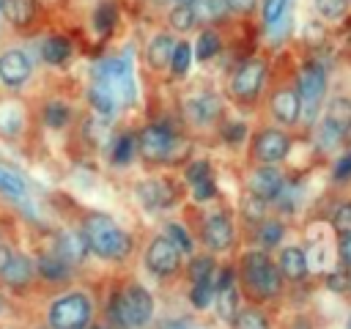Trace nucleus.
Segmentation results:
<instances>
[{"mask_svg":"<svg viewBox=\"0 0 351 329\" xmlns=\"http://www.w3.org/2000/svg\"><path fill=\"white\" fill-rule=\"evenodd\" d=\"M192 8H195V16H197V25H217V22H225L228 16H230V8H228V3L225 0H195L192 3Z\"/></svg>","mask_w":351,"mask_h":329,"instance_id":"a878e982","label":"nucleus"},{"mask_svg":"<svg viewBox=\"0 0 351 329\" xmlns=\"http://www.w3.org/2000/svg\"><path fill=\"white\" fill-rule=\"evenodd\" d=\"M167 25L176 33H189L197 25V16H195L192 3H173L170 14H167Z\"/></svg>","mask_w":351,"mask_h":329,"instance_id":"cd10ccee","label":"nucleus"},{"mask_svg":"<svg viewBox=\"0 0 351 329\" xmlns=\"http://www.w3.org/2000/svg\"><path fill=\"white\" fill-rule=\"evenodd\" d=\"M176 44H178V41H176L173 33H156V36H151V38H148V47H145V63H148L154 71L167 69Z\"/></svg>","mask_w":351,"mask_h":329,"instance_id":"6ab92c4d","label":"nucleus"},{"mask_svg":"<svg viewBox=\"0 0 351 329\" xmlns=\"http://www.w3.org/2000/svg\"><path fill=\"white\" fill-rule=\"evenodd\" d=\"M41 58H44V63H49V66H66L69 58H71V41H69L66 36H60V33L47 36V38L41 41Z\"/></svg>","mask_w":351,"mask_h":329,"instance_id":"393cba45","label":"nucleus"},{"mask_svg":"<svg viewBox=\"0 0 351 329\" xmlns=\"http://www.w3.org/2000/svg\"><path fill=\"white\" fill-rule=\"evenodd\" d=\"M137 154V137L134 134H118L115 137V143H112V148H110V156H112V162L115 164H126V162H132V156Z\"/></svg>","mask_w":351,"mask_h":329,"instance_id":"c9c22d12","label":"nucleus"},{"mask_svg":"<svg viewBox=\"0 0 351 329\" xmlns=\"http://www.w3.org/2000/svg\"><path fill=\"white\" fill-rule=\"evenodd\" d=\"M335 178H337V181L351 178V151H346V154L337 159V164H335Z\"/></svg>","mask_w":351,"mask_h":329,"instance_id":"3c124183","label":"nucleus"},{"mask_svg":"<svg viewBox=\"0 0 351 329\" xmlns=\"http://www.w3.org/2000/svg\"><path fill=\"white\" fill-rule=\"evenodd\" d=\"M47 329H49V326H47Z\"/></svg>","mask_w":351,"mask_h":329,"instance_id":"e2e57ef3","label":"nucleus"},{"mask_svg":"<svg viewBox=\"0 0 351 329\" xmlns=\"http://www.w3.org/2000/svg\"><path fill=\"white\" fill-rule=\"evenodd\" d=\"M167 236H170V239H173L184 252H189V249H192V239H189V233H186L181 225L170 222V225H167Z\"/></svg>","mask_w":351,"mask_h":329,"instance_id":"de8ad7c7","label":"nucleus"},{"mask_svg":"<svg viewBox=\"0 0 351 329\" xmlns=\"http://www.w3.org/2000/svg\"><path fill=\"white\" fill-rule=\"evenodd\" d=\"M30 74H33V60L25 49L11 47L0 52V85H5L8 90H19L27 85Z\"/></svg>","mask_w":351,"mask_h":329,"instance_id":"9b49d317","label":"nucleus"},{"mask_svg":"<svg viewBox=\"0 0 351 329\" xmlns=\"http://www.w3.org/2000/svg\"><path fill=\"white\" fill-rule=\"evenodd\" d=\"M189 63H192V47L186 44V41H178L176 44V49H173V58H170V74L173 77H181V74H186V69H189Z\"/></svg>","mask_w":351,"mask_h":329,"instance_id":"37998d69","label":"nucleus"},{"mask_svg":"<svg viewBox=\"0 0 351 329\" xmlns=\"http://www.w3.org/2000/svg\"><path fill=\"white\" fill-rule=\"evenodd\" d=\"M337 249H340V263L351 269V233H343L340 236V247Z\"/></svg>","mask_w":351,"mask_h":329,"instance_id":"603ef678","label":"nucleus"},{"mask_svg":"<svg viewBox=\"0 0 351 329\" xmlns=\"http://www.w3.org/2000/svg\"><path fill=\"white\" fill-rule=\"evenodd\" d=\"M217 313L225 318V321H233V315L239 313V293L233 285L217 291Z\"/></svg>","mask_w":351,"mask_h":329,"instance_id":"79ce46f5","label":"nucleus"},{"mask_svg":"<svg viewBox=\"0 0 351 329\" xmlns=\"http://www.w3.org/2000/svg\"><path fill=\"white\" fill-rule=\"evenodd\" d=\"M90 329H107V326H90Z\"/></svg>","mask_w":351,"mask_h":329,"instance_id":"bf43d9fd","label":"nucleus"},{"mask_svg":"<svg viewBox=\"0 0 351 329\" xmlns=\"http://www.w3.org/2000/svg\"><path fill=\"white\" fill-rule=\"evenodd\" d=\"M313 8H315V14H318L321 22L337 25V22H343L348 16L351 0H313Z\"/></svg>","mask_w":351,"mask_h":329,"instance_id":"bb28decb","label":"nucleus"},{"mask_svg":"<svg viewBox=\"0 0 351 329\" xmlns=\"http://www.w3.org/2000/svg\"><path fill=\"white\" fill-rule=\"evenodd\" d=\"M52 252H55L58 258H63L69 266H77V263H82V260L88 258L90 247H88V241H85L82 230H80V233H77V230H66V233H58Z\"/></svg>","mask_w":351,"mask_h":329,"instance_id":"dca6fc26","label":"nucleus"},{"mask_svg":"<svg viewBox=\"0 0 351 329\" xmlns=\"http://www.w3.org/2000/svg\"><path fill=\"white\" fill-rule=\"evenodd\" d=\"M33 274H36L33 260L27 255H16L14 252L11 260L5 263V269L0 271V280H3V285L14 288V291H22V288H27L33 282Z\"/></svg>","mask_w":351,"mask_h":329,"instance_id":"f3484780","label":"nucleus"},{"mask_svg":"<svg viewBox=\"0 0 351 329\" xmlns=\"http://www.w3.org/2000/svg\"><path fill=\"white\" fill-rule=\"evenodd\" d=\"M291 329H296V326H293V324H291ZM299 329H310V324H307V321H304V318H299Z\"/></svg>","mask_w":351,"mask_h":329,"instance_id":"6e6d98bb","label":"nucleus"},{"mask_svg":"<svg viewBox=\"0 0 351 329\" xmlns=\"http://www.w3.org/2000/svg\"><path fill=\"white\" fill-rule=\"evenodd\" d=\"M0 192L14 197V200H25L27 197V184L22 181V175L14 167L0 164Z\"/></svg>","mask_w":351,"mask_h":329,"instance_id":"c756f323","label":"nucleus"},{"mask_svg":"<svg viewBox=\"0 0 351 329\" xmlns=\"http://www.w3.org/2000/svg\"><path fill=\"white\" fill-rule=\"evenodd\" d=\"M282 233H285L282 222H277V219H263V222H258L255 239H258V244H261L263 249H269V247H277V244L282 241Z\"/></svg>","mask_w":351,"mask_h":329,"instance_id":"473e14b6","label":"nucleus"},{"mask_svg":"<svg viewBox=\"0 0 351 329\" xmlns=\"http://www.w3.org/2000/svg\"><path fill=\"white\" fill-rule=\"evenodd\" d=\"M346 143V134L340 132V129H335L329 121H318L315 123V145L318 148H324V151H337L340 145Z\"/></svg>","mask_w":351,"mask_h":329,"instance_id":"2f4dec72","label":"nucleus"},{"mask_svg":"<svg viewBox=\"0 0 351 329\" xmlns=\"http://www.w3.org/2000/svg\"><path fill=\"white\" fill-rule=\"evenodd\" d=\"M288 3L291 0H261V22L266 27H274L282 22L285 11H288Z\"/></svg>","mask_w":351,"mask_h":329,"instance_id":"ea45409f","label":"nucleus"},{"mask_svg":"<svg viewBox=\"0 0 351 329\" xmlns=\"http://www.w3.org/2000/svg\"><path fill=\"white\" fill-rule=\"evenodd\" d=\"M88 101H90V107H93L99 115H115V112L121 110L118 96H115L99 77H93V82L88 85Z\"/></svg>","mask_w":351,"mask_h":329,"instance_id":"4be33fe9","label":"nucleus"},{"mask_svg":"<svg viewBox=\"0 0 351 329\" xmlns=\"http://www.w3.org/2000/svg\"><path fill=\"white\" fill-rule=\"evenodd\" d=\"M0 8H3V0H0Z\"/></svg>","mask_w":351,"mask_h":329,"instance_id":"680f3d73","label":"nucleus"},{"mask_svg":"<svg viewBox=\"0 0 351 329\" xmlns=\"http://www.w3.org/2000/svg\"><path fill=\"white\" fill-rule=\"evenodd\" d=\"M0 14L14 27H30L38 16V0H3Z\"/></svg>","mask_w":351,"mask_h":329,"instance_id":"412c9836","label":"nucleus"},{"mask_svg":"<svg viewBox=\"0 0 351 329\" xmlns=\"http://www.w3.org/2000/svg\"><path fill=\"white\" fill-rule=\"evenodd\" d=\"M181 143L178 134H173L162 123H148L137 134V154L148 162H176V145Z\"/></svg>","mask_w":351,"mask_h":329,"instance_id":"6e6552de","label":"nucleus"},{"mask_svg":"<svg viewBox=\"0 0 351 329\" xmlns=\"http://www.w3.org/2000/svg\"><path fill=\"white\" fill-rule=\"evenodd\" d=\"M217 296V288H214V280H203V282H192V291H189V302L192 307L197 310H206Z\"/></svg>","mask_w":351,"mask_h":329,"instance_id":"a19ab883","label":"nucleus"},{"mask_svg":"<svg viewBox=\"0 0 351 329\" xmlns=\"http://www.w3.org/2000/svg\"><path fill=\"white\" fill-rule=\"evenodd\" d=\"M82 236L93 255L104 260H123L132 255V236L110 214H88L82 219Z\"/></svg>","mask_w":351,"mask_h":329,"instance_id":"f257e3e1","label":"nucleus"},{"mask_svg":"<svg viewBox=\"0 0 351 329\" xmlns=\"http://www.w3.org/2000/svg\"><path fill=\"white\" fill-rule=\"evenodd\" d=\"M192 186V197L197 200V203H203V200H211L214 195H217V184H214V175H208V178H200V181H195V184H189Z\"/></svg>","mask_w":351,"mask_h":329,"instance_id":"a18cd8bd","label":"nucleus"},{"mask_svg":"<svg viewBox=\"0 0 351 329\" xmlns=\"http://www.w3.org/2000/svg\"><path fill=\"white\" fill-rule=\"evenodd\" d=\"M69 121H71V110H69L66 101H60V99L47 101V107H44V123L49 129H63V126H69Z\"/></svg>","mask_w":351,"mask_h":329,"instance_id":"f704fd0d","label":"nucleus"},{"mask_svg":"<svg viewBox=\"0 0 351 329\" xmlns=\"http://www.w3.org/2000/svg\"><path fill=\"white\" fill-rule=\"evenodd\" d=\"M25 110L16 101H0V134L3 137H19L25 132Z\"/></svg>","mask_w":351,"mask_h":329,"instance_id":"b1692460","label":"nucleus"},{"mask_svg":"<svg viewBox=\"0 0 351 329\" xmlns=\"http://www.w3.org/2000/svg\"><path fill=\"white\" fill-rule=\"evenodd\" d=\"M36 269H38V274H41L44 280H49V282H60V280H66V274H69L71 266H69L63 258H58L55 252H47V255L38 258Z\"/></svg>","mask_w":351,"mask_h":329,"instance_id":"c85d7f7f","label":"nucleus"},{"mask_svg":"<svg viewBox=\"0 0 351 329\" xmlns=\"http://www.w3.org/2000/svg\"><path fill=\"white\" fill-rule=\"evenodd\" d=\"M225 3H228L230 14H236V16H250V14L258 8L261 0H225Z\"/></svg>","mask_w":351,"mask_h":329,"instance_id":"09e8293b","label":"nucleus"},{"mask_svg":"<svg viewBox=\"0 0 351 329\" xmlns=\"http://www.w3.org/2000/svg\"><path fill=\"white\" fill-rule=\"evenodd\" d=\"M93 77H99V80L118 96L121 107L132 104V99H134V69H132V58H129V52L104 58V60L96 66Z\"/></svg>","mask_w":351,"mask_h":329,"instance_id":"423d86ee","label":"nucleus"},{"mask_svg":"<svg viewBox=\"0 0 351 329\" xmlns=\"http://www.w3.org/2000/svg\"><path fill=\"white\" fill-rule=\"evenodd\" d=\"M282 189H285V175L277 164H258L247 178V192H252L269 203L277 200L282 195Z\"/></svg>","mask_w":351,"mask_h":329,"instance_id":"ddd939ff","label":"nucleus"},{"mask_svg":"<svg viewBox=\"0 0 351 329\" xmlns=\"http://www.w3.org/2000/svg\"><path fill=\"white\" fill-rule=\"evenodd\" d=\"M266 208H269V200H263V197H258L252 192H247L241 197V217L247 222H252V225H258V222L266 219Z\"/></svg>","mask_w":351,"mask_h":329,"instance_id":"e433bc0d","label":"nucleus"},{"mask_svg":"<svg viewBox=\"0 0 351 329\" xmlns=\"http://www.w3.org/2000/svg\"><path fill=\"white\" fill-rule=\"evenodd\" d=\"M219 49H222V36H219L211 25L203 27V30L197 33V44H195L197 60H211L214 55H219Z\"/></svg>","mask_w":351,"mask_h":329,"instance_id":"7c9ffc66","label":"nucleus"},{"mask_svg":"<svg viewBox=\"0 0 351 329\" xmlns=\"http://www.w3.org/2000/svg\"><path fill=\"white\" fill-rule=\"evenodd\" d=\"M244 134H247V126H244V123H225V126H222V137H225L228 143H241Z\"/></svg>","mask_w":351,"mask_h":329,"instance_id":"8fccbe9b","label":"nucleus"},{"mask_svg":"<svg viewBox=\"0 0 351 329\" xmlns=\"http://www.w3.org/2000/svg\"><path fill=\"white\" fill-rule=\"evenodd\" d=\"M291 154V137L282 129H261L252 137V159L258 164H280Z\"/></svg>","mask_w":351,"mask_h":329,"instance_id":"9d476101","label":"nucleus"},{"mask_svg":"<svg viewBox=\"0 0 351 329\" xmlns=\"http://www.w3.org/2000/svg\"><path fill=\"white\" fill-rule=\"evenodd\" d=\"M154 313V299L143 285H126L121 293L112 296L110 315L112 324L121 329H140L151 321Z\"/></svg>","mask_w":351,"mask_h":329,"instance_id":"7ed1b4c3","label":"nucleus"},{"mask_svg":"<svg viewBox=\"0 0 351 329\" xmlns=\"http://www.w3.org/2000/svg\"><path fill=\"white\" fill-rule=\"evenodd\" d=\"M115 22H118V8H115V3H110V0L99 3L96 11H93V27H96L101 36H107V33H112Z\"/></svg>","mask_w":351,"mask_h":329,"instance_id":"72a5a7b5","label":"nucleus"},{"mask_svg":"<svg viewBox=\"0 0 351 329\" xmlns=\"http://www.w3.org/2000/svg\"><path fill=\"white\" fill-rule=\"evenodd\" d=\"M208 175H211V164L206 159H197V162H189L186 164V181L189 184H195L200 178H208Z\"/></svg>","mask_w":351,"mask_h":329,"instance_id":"49530a36","label":"nucleus"},{"mask_svg":"<svg viewBox=\"0 0 351 329\" xmlns=\"http://www.w3.org/2000/svg\"><path fill=\"white\" fill-rule=\"evenodd\" d=\"M184 112H186V118H189L192 123L208 126V123H214V121L222 115V101H219L214 93H197V96L186 99Z\"/></svg>","mask_w":351,"mask_h":329,"instance_id":"2eb2a0df","label":"nucleus"},{"mask_svg":"<svg viewBox=\"0 0 351 329\" xmlns=\"http://www.w3.org/2000/svg\"><path fill=\"white\" fill-rule=\"evenodd\" d=\"M266 74H269V66H266L263 58H258V55L244 58V60L233 69V74H230V80H228V93H230V99L239 101V104H252V101L261 96V90H263Z\"/></svg>","mask_w":351,"mask_h":329,"instance_id":"39448f33","label":"nucleus"},{"mask_svg":"<svg viewBox=\"0 0 351 329\" xmlns=\"http://www.w3.org/2000/svg\"><path fill=\"white\" fill-rule=\"evenodd\" d=\"M173 3H195V0H173Z\"/></svg>","mask_w":351,"mask_h":329,"instance_id":"4d7b16f0","label":"nucleus"},{"mask_svg":"<svg viewBox=\"0 0 351 329\" xmlns=\"http://www.w3.org/2000/svg\"><path fill=\"white\" fill-rule=\"evenodd\" d=\"M346 329H351V315H348V326H346Z\"/></svg>","mask_w":351,"mask_h":329,"instance_id":"052dcab7","label":"nucleus"},{"mask_svg":"<svg viewBox=\"0 0 351 329\" xmlns=\"http://www.w3.org/2000/svg\"><path fill=\"white\" fill-rule=\"evenodd\" d=\"M137 197L148 208H165L173 203L176 192H173V184L165 178H145L143 184H137Z\"/></svg>","mask_w":351,"mask_h":329,"instance_id":"a211bd4d","label":"nucleus"},{"mask_svg":"<svg viewBox=\"0 0 351 329\" xmlns=\"http://www.w3.org/2000/svg\"><path fill=\"white\" fill-rule=\"evenodd\" d=\"M329 288H335V291H346V288H348V277H346L343 271L332 274V277H329Z\"/></svg>","mask_w":351,"mask_h":329,"instance_id":"864d4df0","label":"nucleus"},{"mask_svg":"<svg viewBox=\"0 0 351 329\" xmlns=\"http://www.w3.org/2000/svg\"><path fill=\"white\" fill-rule=\"evenodd\" d=\"M324 121H329L335 129H340L348 140L351 134V96H335L329 99L326 110H324Z\"/></svg>","mask_w":351,"mask_h":329,"instance_id":"5701e85b","label":"nucleus"},{"mask_svg":"<svg viewBox=\"0 0 351 329\" xmlns=\"http://www.w3.org/2000/svg\"><path fill=\"white\" fill-rule=\"evenodd\" d=\"M269 112L280 126H296L302 121V99L293 85H280L269 96Z\"/></svg>","mask_w":351,"mask_h":329,"instance_id":"f8f14e48","label":"nucleus"},{"mask_svg":"<svg viewBox=\"0 0 351 329\" xmlns=\"http://www.w3.org/2000/svg\"><path fill=\"white\" fill-rule=\"evenodd\" d=\"M90 318H93V302L80 291L58 296L47 313L49 329H88Z\"/></svg>","mask_w":351,"mask_h":329,"instance_id":"20e7f679","label":"nucleus"},{"mask_svg":"<svg viewBox=\"0 0 351 329\" xmlns=\"http://www.w3.org/2000/svg\"><path fill=\"white\" fill-rule=\"evenodd\" d=\"M11 255H14V252H11V249H8V247H0V271H3V269H5V263H8V260H11Z\"/></svg>","mask_w":351,"mask_h":329,"instance_id":"5fc2aeb1","label":"nucleus"},{"mask_svg":"<svg viewBox=\"0 0 351 329\" xmlns=\"http://www.w3.org/2000/svg\"><path fill=\"white\" fill-rule=\"evenodd\" d=\"M145 269L156 277H170L181 269L184 263V249L170 239V236H156L145 247Z\"/></svg>","mask_w":351,"mask_h":329,"instance_id":"1a4fd4ad","label":"nucleus"},{"mask_svg":"<svg viewBox=\"0 0 351 329\" xmlns=\"http://www.w3.org/2000/svg\"><path fill=\"white\" fill-rule=\"evenodd\" d=\"M277 269H280V274H282L285 280H293V282L304 280L307 271H310L304 249H302V247H285V249L280 252V258H277Z\"/></svg>","mask_w":351,"mask_h":329,"instance_id":"aec40b11","label":"nucleus"},{"mask_svg":"<svg viewBox=\"0 0 351 329\" xmlns=\"http://www.w3.org/2000/svg\"><path fill=\"white\" fill-rule=\"evenodd\" d=\"M296 90L302 99V118L307 123L315 121V112L326 96V71L321 63H304L296 74Z\"/></svg>","mask_w":351,"mask_h":329,"instance_id":"0eeeda50","label":"nucleus"},{"mask_svg":"<svg viewBox=\"0 0 351 329\" xmlns=\"http://www.w3.org/2000/svg\"><path fill=\"white\" fill-rule=\"evenodd\" d=\"M233 236H236V230H233V222H230V217H228L225 211H214V214L206 217L203 230H200V239H203V244H206L211 252H225V249H230Z\"/></svg>","mask_w":351,"mask_h":329,"instance_id":"4468645a","label":"nucleus"},{"mask_svg":"<svg viewBox=\"0 0 351 329\" xmlns=\"http://www.w3.org/2000/svg\"><path fill=\"white\" fill-rule=\"evenodd\" d=\"M332 228H335V233H351V200H346V203H340L335 211H332Z\"/></svg>","mask_w":351,"mask_h":329,"instance_id":"c03bdc74","label":"nucleus"},{"mask_svg":"<svg viewBox=\"0 0 351 329\" xmlns=\"http://www.w3.org/2000/svg\"><path fill=\"white\" fill-rule=\"evenodd\" d=\"M214 271H217V266H214V258H211V255H197V258H192L189 266H186V274H189L192 282L214 280Z\"/></svg>","mask_w":351,"mask_h":329,"instance_id":"58836bf2","label":"nucleus"},{"mask_svg":"<svg viewBox=\"0 0 351 329\" xmlns=\"http://www.w3.org/2000/svg\"><path fill=\"white\" fill-rule=\"evenodd\" d=\"M241 280L255 299H271L282 288V274L263 249L247 252L241 258Z\"/></svg>","mask_w":351,"mask_h":329,"instance_id":"f03ea898","label":"nucleus"},{"mask_svg":"<svg viewBox=\"0 0 351 329\" xmlns=\"http://www.w3.org/2000/svg\"><path fill=\"white\" fill-rule=\"evenodd\" d=\"M348 291H351V274H348Z\"/></svg>","mask_w":351,"mask_h":329,"instance_id":"13d9d810","label":"nucleus"},{"mask_svg":"<svg viewBox=\"0 0 351 329\" xmlns=\"http://www.w3.org/2000/svg\"><path fill=\"white\" fill-rule=\"evenodd\" d=\"M230 324H233V329H269V318L255 307L239 310Z\"/></svg>","mask_w":351,"mask_h":329,"instance_id":"4c0bfd02","label":"nucleus"}]
</instances>
